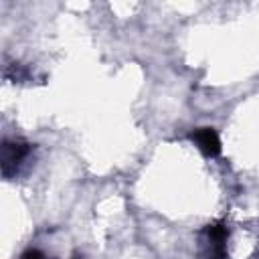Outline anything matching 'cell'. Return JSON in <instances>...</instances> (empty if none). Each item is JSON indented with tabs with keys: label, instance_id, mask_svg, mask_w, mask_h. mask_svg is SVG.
Returning <instances> with one entry per match:
<instances>
[{
	"label": "cell",
	"instance_id": "3957f363",
	"mask_svg": "<svg viewBox=\"0 0 259 259\" xmlns=\"http://www.w3.org/2000/svg\"><path fill=\"white\" fill-rule=\"evenodd\" d=\"M190 138H192V142H194L204 154H219V150H221L219 136L214 134L212 127H200V130H196Z\"/></svg>",
	"mask_w": 259,
	"mask_h": 259
},
{
	"label": "cell",
	"instance_id": "277c9868",
	"mask_svg": "<svg viewBox=\"0 0 259 259\" xmlns=\"http://www.w3.org/2000/svg\"><path fill=\"white\" fill-rule=\"evenodd\" d=\"M20 259H45V255H42L38 249H28Z\"/></svg>",
	"mask_w": 259,
	"mask_h": 259
},
{
	"label": "cell",
	"instance_id": "6da1fadb",
	"mask_svg": "<svg viewBox=\"0 0 259 259\" xmlns=\"http://www.w3.org/2000/svg\"><path fill=\"white\" fill-rule=\"evenodd\" d=\"M227 239H229L227 227H223V225H208L204 229V245H206L208 257H212V259H225Z\"/></svg>",
	"mask_w": 259,
	"mask_h": 259
},
{
	"label": "cell",
	"instance_id": "7a4b0ae2",
	"mask_svg": "<svg viewBox=\"0 0 259 259\" xmlns=\"http://www.w3.org/2000/svg\"><path fill=\"white\" fill-rule=\"evenodd\" d=\"M28 152H30V148L24 142H18V140L4 142V146H2V172H4V176H10V172L16 170L18 164L28 156Z\"/></svg>",
	"mask_w": 259,
	"mask_h": 259
}]
</instances>
